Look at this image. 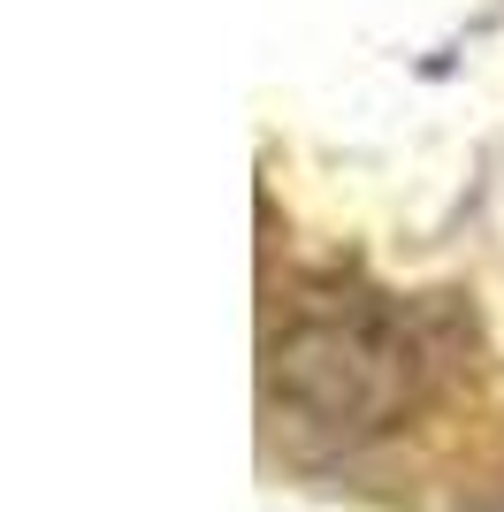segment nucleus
Wrapping results in <instances>:
<instances>
[{
	"label": "nucleus",
	"instance_id": "obj_1",
	"mask_svg": "<svg viewBox=\"0 0 504 512\" xmlns=\"http://www.w3.org/2000/svg\"><path fill=\"white\" fill-rule=\"evenodd\" d=\"M413 344L375 314H314L275 344V413L306 436H367L405 406Z\"/></svg>",
	"mask_w": 504,
	"mask_h": 512
}]
</instances>
